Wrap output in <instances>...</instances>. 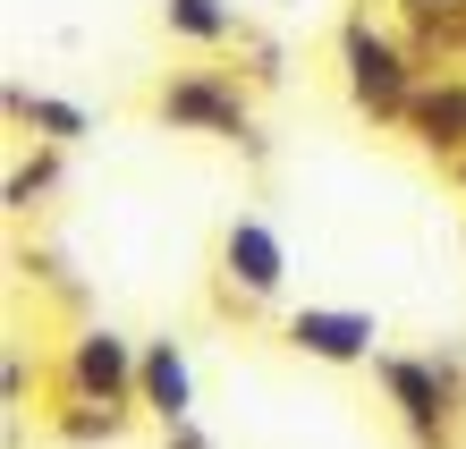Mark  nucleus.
Masks as SVG:
<instances>
[{
	"label": "nucleus",
	"instance_id": "nucleus-13",
	"mask_svg": "<svg viewBox=\"0 0 466 449\" xmlns=\"http://www.w3.org/2000/svg\"><path fill=\"white\" fill-rule=\"evenodd\" d=\"M60 153H68V145H35V153H17V161H9V179H0V204H9V212H35L43 195L60 187Z\"/></svg>",
	"mask_w": 466,
	"mask_h": 449
},
{
	"label": "nucleus",
	"instance_id": "nucleus-1",
	"mask_svg": "<svg viewBox=\"0 0 466 449\" xmlns=\"http://www.w3.org/2000/svg\"><path fill=\"white\" fill-rule=\"evenodd\" d=\"M424 86V60L407 51L399 17H373V9H348L339 17V94L365 128H399L407 102Z\"/></svg>",
	"mask_w": 466,
	"mask_h": 449
},
{
	"label": "nucleus",
	"instance_id": "nucleus-12",
	"mask_svg": "<svg viewBox=\"0 0 466 449\" xmlns=\"http://www.w3.org/2000/svg\"><path fill=\"white\" fill-rule=\"evenodd\" d=\"M127 424H136V407H94V399L51 407V441H68V449H111V441H127Z\"/></svg>",
	"mask_w": 466,
	"mask_h": 449
},
{
	"label": "nucleus",
	"instance_id": "nucleus-14",
	"mask_svg": "<svg viewBox=\"0 0 466 449\" xmlns=\"http://www.w3.org/2000/svg\"><path fill=\"white\" fill-rule=\"evenodd\" d=\"M25 390H35V364H25V348H9V356H0V407H25Z\"/></svg>",
	"mask_w": 466,
	"mask_h": 449
},
{
	"label": "nucleus",
	"instance_id": "nucleus-3",
	"mask_svg": "<svg viewBox=\"0 0 466 449\" xmlns=\"http://www.w3.org/2000/svg\"><path fill=\"white\" fill-rule=\"evenodd\" d=\"M153 119L170 136H212V145H246L263 153V128H255V102L229 68H170L153 94Z\"/></svg>",
	"mask_w": 466,
	"mask_h": 449
},
{
	"label": "nucleus",
	"instance_id": "nucleus-15",
	"mask_svg": "<svg viewBox=\"0 0 466 449\" xmlns=\"http://www.w3.org/2000/svg\"><path fill=\"white\" fill-rule=\"evenodd\" d=\"M161 449H212V441H204L196 415H187V424H161Z\"/></svg>",
	"mask_w": 466,
	"mask_h": 449
},
{
	"label": "nucleus",
	"instance_id": "nucleus-10",
	"mask_svg": "<svg viewBox=\"0 0 466 449\" xmlns=\"http://www.w3.org/2000/svg\"><path fill=\"white\" fill-rule=\"evenodd\" d=\"M0 110H9L17 136H35V145H86L94 136V110L68 102V94H35V86H9L0 94Z\"/></svg>",
	"mask_w": 466,
	"mask_h": 449
},
{
	"label": "nucleus",
	"instance_id": "nucleus-2",
	"mask_svg": "<svg viewBox=\"0 0 466 449\" xmlns=\"http://www.w3.org/2000/svg\"><path fill=\"white\" fill-rule=\"evenodd\" d=\"M373 390L390 407V424L407 433V449H458V424H466V364L458 356H399L381 348L373 356Z\"/></svg>",
	"mask_w": 466,
	"mask_h": 449
},
{
	"label": "nucleus",
	"instance_id": "nucleus-6",
	"mask_svg": "<svg viewBox=\"0 0 466 449\" xmlns=\"http://www.w3.org/2000/svg\"><path fill=\"white\" fill-rule=\"evenodd\" d=\"M280 340L306 356V364H331V373H356V364H373L381 356V322L365 314V305H289V322H280Z\"/></svg>",
	"mask_w": 466,
	"mask_h": 449
},
{
	"label": "nucleus",
	"instance_id": "nucleus-9",
	"mask_svg": "<svg viewBox=\"0 0 466 449\" xmlns=\"http://www.w3.org/2000/svg\"><path fill=\"white\" fill-rule=\"evenodd\" d=\"M390 17H399L407 51L424 60V77L466 60V0H390Z\"/></svg>",
	"mask_w": 466,
	"mask_h": 449
},
{
	"label": "nucleus",
	"instance_id": "nucleus-16",
	"mask_svg": "<svg viewBox=\"0 0 466 449\" xmlns=\"http://www.w3.org/2000/svg\"><path fill=\"white\" fill-rule=\"evenodd\" d=\"M441 179H450V187H466V145H458V153L441 161Z\"/></svg>",
	"mask_w": 466,
	"mask_h": 449
},
{
	"label": "nucleus",
	"instance_id": "nucleus-7",
	"mask_svg": "<svg viewBox=\"0 0 466 449\" xmlns=\"http://www.w3.org/2000/svg\"><path fill=\"white\" fill-rule=\"evenodd\" d=\"M399 136L432 161V170H441V161L466 145V77H458V68L424 77V86H416V102H407V119H399Z\"/></svg>",
	"mask_w": 466,
	"mask_h": 449
},
{
	"label": "nucleus",
	"instance_id": "nucleus-5",
	"mask_svg": "<svg viewBox=\"0 0 466 449\" xmlns=\"http://www.w3.org/2000/svg\"><path fill=\"white\" fill-rule=\"evenodd\" d=\"M212 271H221V297L238 305V314H255V305H280V297H289V238L271 230L263 212H238V220H221Z\"/></svg>",
	"mask_w": 466,
	"mask_h": 449
},
{
	"label": "nucleus",
	"instance_id": "nucleus-8",
	"mask_svg": "<svg viewBox=\"0 0 466 449\" xmlns=\"http://www.w3.org/2000/svg\"><path fill=\"white\" fill-rule=\"evenodd\" d=\"M136 407L153 415V424H187L196 415V364L170 331H153L145 340V373H136Z\"/></svg>",
	"mask_w": 466,
	"mask_h": 449
},
{
	"label": "nucleus",
	"instance_id": "nucleus-11",
	"mask_svg": "<svg viewBox=\"0 0 466 449\" xmlns=\"http://www.w3.org/2000/svg\"><path fill=\"white\" fill-rule=\"evenodd\" d=\"M161 35L187 51H229L246 35V17H238V0H161Z\"/></svg>",
	"mask_w": 466,
	"mask_h": 449
},
{
	"label": "nucleus",
	"instance_id": "nucleus-4",
	"mask_svg": "<svg viewBox=\"0 0 466 449\" xmlns=\"http://www.w3.org/2000/svg\"><path fill=\"white\" fill-rule=\"evenodd\" d=\"M136 373H145V340H127L119 322H76L60 340V364H51L60 399H94V407H136Z\"/></svg>",
	"mask_w": 466,
	"mask_h": 449
}]
</instances>
